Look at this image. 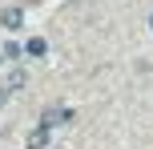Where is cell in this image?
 Here are the masks:
<instances>
[{"instance_id":"cell-1","label":"cell","mask_w":153,"mask_h":149,"mask_svg":"<svg viewBox=\"0 0 153 149\" xmlns=\"http://www.w3.org/2000/svg\"><path fill=\"white\" fill-rule=\"evenodd\" d=\"M65 121H73V109L69 105H53V109H45V117H40V129H56V125H65Z\"/></svg>"},{"instance_id":"cell-2","label":"cell","mask_w":153,"mask_h":149,"mask_svg":"<svg viewBox=\"0 0 153 149\" xmlns=\"http://www.w3.org/2000/svg\"><path fill=\"white\" fill-rule=\"evenodd\" d=\"M0 24H4V28H20V24H24V12H20V8H4V12H0Z\"/></svg>"},{"instance_id":"cell-3","label":"cell","mask_w":153,"mask_h":149,"mask_svg":"<svg viewBox=\"0 0 153 149\" xmlns=\"http://www.w3.org/2000/svg\"><path fill=\"white\" fill-rule=\"evenodd\" d=\"M45 145H48V129H40V125H36V129L28 133V149H45Z\"/></svg>"},{"instance_id":"cell-4","label":"cell","mask_w":153,"mask_h":149,"mask_svg":"<svg viewBox=\"0 0 153 149\" xmlns=\"http://www.w3.org/2000/svg\"><path fill=\"white\" fill-rule=\"evenodd\" d=\"M45 48H48V44H45V40H40V36H32V40H28V44H24V48H20V53H24V56H40V53H45Z\"/></svg>"},{"instance_id":"cell-5","label":"cell","mask_w":153,"mask_h":149,"mask_svg":"<svg viewBox=\"0 0 153 149\" xmlns=\"http://www.w3.org/2000/svg\"><path fill=\"white\" fill-rule=\"evenodd\" d=\"M24 81H28V73H24V69H16L12 77H8V89H4V93H12V89H20Z\"/></svg>"}]
</instances>
